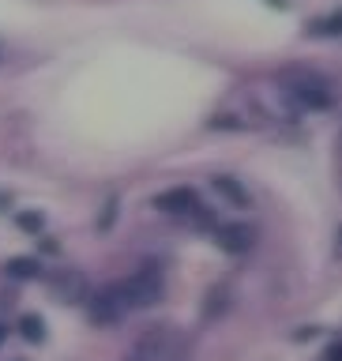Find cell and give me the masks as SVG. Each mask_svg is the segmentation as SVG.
<instances>
[{
    "label": "cell",
    "instance_id": "cell-19",
    "mask_svg": "<svg viewBox=\"0 0 342 361\" xmlns=\"http://www.w3.org/2000/svg\"><path fill=\"white\" fill-rule=\"evenodd\" d=\"M338 241H342V230H338Z\"/></svg>",
    "mask_w": 342,
    "mask_h": 361
},
{
    "label": "cell",
    "instance_id": "cell-13",
    "mask_svg": "<svg viewBox=\"0 0 342 361\" xmlns=\"http://www.w3.org/2000/svg\"><path fill=\"white\" fill-rule=\"evenodd\" d=\"M113 219H117V196H109V203L102 207V219H98V230H109Z\"/></svg>",
    "mask_w": 342,
    "mask_h": 361
},
{
    "label": "cell",
    "instance_id": "cell-15",
    "mask_svg": "<svg viewBox=\"0 0 342 361\" xmlns=\"http://www.w3.org/2000/svg\"><path fill=\"white\" fill-rule=\"evenodd\" d=\"M324 361H342V338H338V343H331V346L324 350Z\"/></svg>",
    "mask_w": 342,
    "mask_h": 361
},
{
    "label": "cell",
    "instance_id": "cell-1",
    "mask_svg": "<svg viewBox=\"0 0 342 361\" xmlns=\"http://www.w3.org/2000/svg\"><path fill=\"white\" fill-rule=\"evenodd\" d=\"M185 354H188L185 335L169 324L143 327L140 338L132 343V361H185Z\"/></svg>",
    "mask_w": 342,
    "mask_h": 361
},
{
    "label": "cell",
    "instance_id": "cell-4",
    "mask_svg": "<svg viewBox=\"0 0 342 361\" xmlns=\"http://www.w3.org/2000/svg\"><path fill=\"white\" fill-rule=\"evenodd\" d=\"M83 305H87L90 324H98V327H113V324H121L124 316H128V301H124L121 286L94 290V293H90V298H87Z\"/></svg>",
    "mask_w": 342,
    "mask_h": 361
},
{
    "label": "cell",
    "instance_id": "cell-3",
    "mask_svg": "<svg viewBox=\"0 0 342 361\" xmlns=\"http://www.w3.org/2000/svg\"><path fill=\"white\" fill-rule=\"evenodd\" d=\"M128 309H154L162 301V267L154 259H147L143 267H135L124 282H117Z\"/></svg>",
    "mask_w": 342,
    "mask_h": 361
},
{
    "label": "cell",
    "instance_id": "cell-14",
    "mask_svg": "<svg viewBox=\"0 0 342 361\" xmlns=\"http://www.w3.org/2000/svg\"><path fill=\"white\" fill-rule=\"evenodd\" d=\"M226 309V290H211V305H207V316L222 312Z\"/></svg>",
    "mask_w": 342,
    "mask_h": 361
},
{
    "label": "cell",
    "instance_id": "cell-11",
    "mask_svg": "<svg viewBox=\"0 0 342 361\" xmlns=\"http://www.w3.org/2000/svg\"><path fill=\"white\" fill-rule=\"evenodd\" d=\"M19 335L27 338V343H45V320H42L38 312L19 316Z\"/></svg>",
    "mask_w": 342,
    "mask_h": 361
},
{
    "label": "cell",
    "instance_id": "cell-7",
    "mask_svg": "<svg viewBox=\"0 0 342 361\" xmlns=\"http://www.w3.org/2000/svg\"><path fill=\"white\" fill-rule=\"evenodd\" d=\"M214 245L222 248V252H230V256H245L248 248L256 245V230L248 222H226L214 230Z\"/></svg>",
    "mask_w": 342,
    "mask_h": 361
},
{
    "label": "cell",
    "instance_id": "cell-9",
    "mask_svg": "<svg viewBox=\"0 0 342 361\" xmlns=\"http://www.w3.org/2000/svg\"><path fill=\"white\" fill-rule=\"evenodd\" d=\"M211 185H214V192H219V196L230 200L233 207H248V192L241 188V180H237V177H230V173H219V177L211 180Z\"/></svg>",
    "mask_w": 342,
    "mask_h": 361
},
{
    "label": "cell",
    "instance_id": "cell-2",
    "mask_svg": "<svg viewBox=\"0 0 342 361\" xmlns=\"http://www.w3.org/2000/svg\"><path fill=\"white\" fill-rule=\"evenodd\" d=\"M282 90L298 102L301 109H309V113H320V109H331V87H327V79L324 75H316V72H305V68H290L286 75H282Z\"/></svg>",
    "mask_w": 342,
    "mask_h": 361
},
{
    "label": "cell",
    "instance_id": "cell-12",
    "mask_svg": "<svg viewBox=\"0 0 342 361\" xmlns=\"http://www.w3.org/2000/svg\"><path fill=\"white\" fill-rule=\"evenodd\" d=\"M16 222H19V230H27V233H42V226H45L42 211H23Z\"/></svg>",
    "mask_w": 342,
    "mask_h": 361
},
{
    "label": "cell",
    "instance_id": "cell-5",
    "mask_svg": "<svg viewBox=\"0 0 342 361\" xmlns=\"http://www.w3.org/2000/svg\"><path fill=\"white\" fill-rule=\"evenodd\" d=\"M49 290H53V298L64 301V305H75V301L90 298V282H87L83 271H75V267L53 271V275H49Z\"/></svg>",
    "mask_w": 342,
    "mask_h": 361
},
{
    "label": "cell",
    "instance_id": "cell-18",
    "mask_svg": "<svg viewBox=\"0 0 342 361\" xmlns=\"http://www.w3.org/2000/svg\"><path fill=\"white\" fill-rule=\"evenodd\" d=\"M267 4H271V8H286V0H267Z\"/></svg>",
    "mask_w": 342,
    "mask_h": 361
},
{
    "label": "cell",
    "instance_id": "cell-16",
    "mask_svg": "<svg viewBox=\"0 0 342 361\" xmlns=\"http://www.w3.org/2000/svg\"><path fill=\"white\" fill-rule=\"evenodd\" d=\"M38 248H42V252H49V256H53V252H61V245H56L53 237H42V241H38Z\"/></svg>",
    "mask_w": 342,
    "mask_h": 361
},
{
    "label": "cell",
    "instance_id": "cell-8",
    "mask_svg": "<svg viewBox=\"0 0 342 361\" xmlns=\"http://www.w3.org/2000/svg\"><path fill=\"white\" fill-rule=\"evenodd\" d=\"M4 275L16 279V282H30V279L42 275V264L34 256H11L8 264H4Z\"/></svg>",
    "mask_w": 342,
    "mask_h": 361
},
{
    "label": "cell",
    "instance_id": "cell-10",
    "mask_svg": "<svg viewBox=\"0 0 342 361\" xmlns=\"http://www.w3.org/2000/svg\"><path fill=\"white\" fill-rule=\"evenodd\" d=\"M305 30L316 34V38H342V8L331 11V16H324V19H312Z\"/></svg>",
    "mask_w": 342,
    "mask_h": 361
},
{
    "label": "cell",
    "instance_id": "cell-17",
    "mask_svg": "<svg viewBox=\"0 0 342 361\" xmlns=\"http://www.w3.org/2000/svg\"><path fill=\"white\" fill-rule=\"evenodd\" d=\"M4 338H8V327H4V324H0V346H4Z\"/></svg>",
    "mask_w": 342,
    "mask_h": 361
},
{
    "label": "cell",
    "instance_id": "cell-6",
    "mask_svg": "<svg viewBox=\"0 0 342 361\" xmlns=\"http://www.w3.org/2000/svg\"><path fill=\"white\" fill-rule=\"evenodd\" d=\"M151 203H154V211H162V214H196L200 211V192L188 188V185H177V188L158 192Z\"/></svg>",
    "mask_w": 342,
    "mask_h": 361
}]
</instances>
